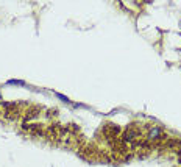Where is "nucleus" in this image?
<instances>
[{
  "label": "nucleus",
  "instance_id": "0eeeda50",
  "mask_svg": "<svg viewBox=\"0 0 181 167\" xmlns=\"http://www.w3.org/2000/svg\"><path fill=\"white\" fill-rule=\"evenodd\" d=\"M0 102H2V94H0Z\"/></svg>",
  "mask_w": 181,
  "mask_h": 167
},
{
  "label": "nucleus",
  "instance_id": "39448f33",
  "mask_svg": "<svg viewBox=\"0 0 181 167\" xmlns=\"http://www.w3.org/2000/svg\"><path fill=\"white\" fill-rule=\"evenodd\" d=\"M8 84H16V86H25L27 83L22 81V80H10L8 81Z\"/></svg>",
  "mask_w": 181,
  "mask_h": 167
},
{
  "label": "nucleus",
  "instance_id": "7ed1b4c3",
  "mask_svg": "<svg viewBox=\"0 0 181 167\" xmlns=\"http://www.w3.org/2000/svg\"><path fill=\"white\" fill-rule=\"evenodd\" d=\"M44 125H39V123H23L22 128L28 131V134H31V136H42L44 134Z\"/></svg>",
  "mask_w": 181,
  "mask_h": 167
},
{
  "label": "nucleus",
  "instance_id": "f257e3e1",
  "mask_svg": "<svg viewBox=\"0 0 181 167\" xmlns=\"http://www.w3.org/2000/svg\"><path fill=\"white\" fill-rule=\"evenodd\" d=\"M122 139L127 142L128 145H131L133 148H134L137 144H140V142L145 139V131H144V128L139 123L134 122V123H131V125L127 126V130L123 131Z\"/></svg>",
  "mask_w": 181,
  "mask_h": 167
},
{
  "label": "nucleus",
  "instance_id": "20e7f679",
  "mask_svg": "<svg viewBox=\"0 0 181 167\" xmlns=\"http://www.w3.org/2000/svg\"><path fill=\"white\" fill-rule=\"evenodd\" d=\"M41 111H42L41 106H27L25 113H23V120H25V123L33 120V119H36L39 114H41Z\"/></svg>",
  "mask_w": 181,
  "mask_h": 167
},
{
  "label": "nucleus",
  "instance_id": "423d86ee",
  "mask_svg": "<svg viewBox=\"0 0 181 167\" xmlns=\"http://www.w3.org/2000/svg\"><path fill=\"white\" fill-rule=\"evenodd\" d=\"M56 97H58L59 100H62V102H66V103H70V100L66 97V95H62V94H59V92H56Z\"/></svg>",
  "mask_w": 181,
  "mask_h": 167
},
{
  "label": "nucleus",
  "instance_id": "f03ea898",
  "mask_svg": "<svg viewBox=\"0 0 181 167\" xmlns=\"http://www.w3.org/2000/svg\"><path fill=\"white\" fill-rule=\"evenodd\" d=\"M120 131H122V130H120L119 125H116V123H106V125L101 126L98 133L103 134V138H105V141L108 142V144H113V142L119 138Z\"/></svg>",
  "mask_w": 181,
  "mask_h": 167
}]
</instances>
